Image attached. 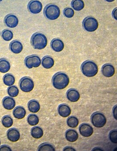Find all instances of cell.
Wrapping results in <instances>:
<instances>
[{
  "instance_id": "1",
  "label": "cell",
  "mask_w": 117,
  "mask_h": 151,
  "mask_svg": "<svg viewBox=\"0 0 117 151\" xmlns=\"http://www.w3.org/2000/svg\"><path fill=\"white\" fill-rule=\"evenodd\" d=\"M69 81L68 75L63 72L56 73L52 78L53 86L56 89L59 90L65 88L69 85Z\"/></svg>"
},
{
  "instance_id": "34",
  "label": "cell",
  "mask_w": 117,
  "mask_h": 151,
  "mask_svg": "<svg viewBox=\"0 0 117 151\" xmlns=\"http://www.w3.org/2000/svg\"><path fill=\"white\" fill-rule=\"evenodd\" d=\"M63 14L65 17L68 18H71L75 14V12L73 9L71 8H66L64 10Z\"/></svg>"
},
{
  "instance_id": "16",
  "label": "cell",
  "mask_w": 117,
  "mask_h": 151,
  "mask_svg": "<svg viewBox=\"0 0 117 151\" xmlns=\"http://www.w3.org/2000/svg\"><path fill=\"white\" fill-rule=\"evenodd\" d=\"M2 104L4 109L7 110H12L15 107L16 102L12 97L7 96L4 98Z\"/></svg>"
},
{
  "instance_id": "19",
  "label": "cell",
  "mask_w": 117,
  "mask_h": 151,
  "mask_svg": "<svg viewBox=\"0 0 117 151\" xmlns=\"http://www.w3.org/2000/svg\"><path fill=\"white\" fill-rule=\"evenodd\" d=\"M66 140L70 142H74L78 140L79 134L76 130L69 129L65 133Z\"/></svg>"
},
{
  "instance_id": "29",
  "label": "cell",
  "mask_w": 117,
  "mask_h": 151,
  "mask_svg": "<svg viewBox=\"0 0 117 151\" xmlns=\"http://www.w3.org/2000/svg\"><path fill=\"white\" fill-rule=\"evenodd\" d=\"M1 37L5 41H10L13 38V32L9 29H5L2 32Z\"/></svg>"
},
{
  "instance_id": "27",
  "label": "cell",
  "mask_w": 117,
  "mask_h": 151,
  "mask_svg": "<svg viewBox=\"0 0 117 151\" xmlns=\"http://www.w3.org/2000/svg\"><path fill=\"white\" fill-rule=\"evenodd\" d=\"M1 123L4 127L6 128H9L13 125V119L10 116L5 115L2 118Z\"/></svg>"
},
{
  "instance_id": "7",
  "label": "cell",
  "mask_w": 117,
  "mask_h": 151,
  "mask_svg": "<svg viewBox=\"0 0 117 151\" xmlns=\"http://www.w3.org/2000/svg\"><path fill=\"white\" fill-rule=\"evenodd\" d=\"M20 88L22 91L25 93H30L33 90L34 83L33 80L29 77H24L20 80Z\"/></svg>"
},
{
  "instance_id": "2",
  "label": "cell",
  "mask_w": 117,
  "mask_h": 151,
  "mask_svg": "<svg viewBox=\"0 0 117 151\" xmlns=\"http://www.w3.org/2000/svg\"><path fill=\"white\" fill-rule=\"evenodd\" d=\"M30 42L32 46L35 49H43L48 44V39L46 36L39 32H36L32 35Z\"/></svg>"
},
{
  "instance_id": "8",
  "label": "cell",
  "mask_w": 117,
  "mask_h": 151,
  "mask_svg": "<svg viewBox=\"0 0 117 151\" xmlns=\"http://www.w3.org/2000/svg\"><path fill=\"white\" fill-rule=\"evenodd\" d=\"M24 63L27 68L31 69L40 66L41 64V60L38 55H32L26 57Z\"/></svg>"
},
{
  "instance_id": "38",
  "label": "cell",
  "mask_w": 117,
  "mask_h": 151,
  "mask_svg": "<svg viewBox=\"0 0 117 151\" xmlns=\"http://www.w3.org/2000/svg\"><path fill=\"white\" fill-rule=\"evenodd\" d=\"M117 8H116L115 9H114V10L113 11V12H112V16H113V18L115 19L116 20H117Z\"/></svg>"
},
{
  "instance_id": "36",
  "label": "cell",
  "mask_w": 117,
  "mask_h": 151,
  "mask_svg": "<svg viewBox=\"0 0 117 151\" xmlns=\"http://www.w3.org/2000/svg\"><path fill=\"white\" fill-rule=\"evenodd\" d=\"M113 115L115 119L117 120V105L113 107Z\"/></svg>"
},
{
  "instance_id": "9",
  "label": "cell",
  "mask_w": 117,
  "mask_h": 151,
  "mask_svg": "<svg viewBox=\"0 0 117 151\" xmlns=\"http://www.w3.org/2000/svg\"><path fill=\"white\" fill-rule=\"evenodd\" d=\"M28 9L32 14H38L42 10V4L38 0H32L28 4Z\"/></svg>"
},
{
  "instance_id": "5",
  "label": "cell",
  "mask_w": 117,
  "mask_h": 151,
  "mask_svg": "<svg viewBox=\"0 0 117 151\" xmlns=\"http://www.w3.org/2000/svg\"><path fill=\"white\" fill-rule=\"evenodd\" d=\"M91 122L93 126L97 128H101L106 124L107 119L104 114L100 112H96L92 115Z\"/></svg>"
},
{
  "instance_id": "43",
  "label": "cell",
  "mask_w": 117,
  "mask_h": 151,
  "mask_svg": "<svg viewBox=\"0 0 117 151\" xmlns=\"http://www.w3.org/2000/svg\"><path fill=\"white\" fill-rule=\"evenodd\" d=\"M0 36H1V31H0Z\"/></svg>"
},
{
  "instance_id": "3",
  "label": "cell",
  "mask_w": 117,
  "mask_h": 151,
  "mask_svg": "<svg viewBox=\"0 0 117 151\" xmlns=\"http://www.w3.org/2000/svg\"><path fill=\"white\" fill-rule=\"evenodd\" d=\"M81 70L82 74L87 77H92L98 74V68L97 64L90 60H87L82 64Z\"/></svg>"
},
{
  "instance_id": "4",
  "label": "cell",
  "mask_w": 117,
  "mask_h": 151,
  "mask_svg": "<svg viewBox=\"0 0 117 151\" xmlns=\"http://www.w3.org/2000/svg\"><path fill=\"white\" fill-rule=\"evenodd\" d=\"M43 13L46 18L51 20L57 19L60 16L61 11L57 5L49 4L45 7Z\"/></svg>"
},
{
  "instance_id": "41",
  "label": "cell",
  "mask_w": 117,
  "mask_h": 151,
  "mask_svg": "<svg viewBox=\"0 0 117 151\" xmlns=\"http://www.w3.org/2000/svg\"><path fill=\"white\" fill-rule=\"evenodd\" d=\"M1 1H2V0H0V2H1Z\"/></svg>"
},
{
  "instance_id": "37",
  "label": "cell",
  "mask_w": 117,
  "mask_h": 151,
  "mask_svg": "<svg viewBox=\"0 0 117 151\" xmlns=\"http://www.w3.org/2000/svg\"><path fill=\"white\" fill-rule=\"evenodd\" d=\"M63 151H76V150L71 146H67L63 149Z\"/></svg>"
},
{
  "instance_id": "42",
  "label": "cell",
  "mask_w": 117,
  "mask_h": 151,
  "mask_svg": "<svg viewBox=\"0 0 117 151\" xmlns=\"http://www.w3.org/2000/svg\"><path fill=\"white\" fill-rule=\"evenodd\" d=\"M1 141H0V145H1Z\"/></svg>"
},
{
  "instance_id": "31",
  "label": "cell",
  "mask_w": 117,
  "mask_h": 151,
  "mask_svg": "<svg viewBox=\"0 0 117 151\" xmlns=\"http://www.w3.org/2000/svg\"><path fill=\"white\" fill-rule=\"evenodd\" d=\"M8 95L12 97H15L19 94V89L15 86H12L9 87L7 89Z\"/></svg>"
},
{
  "instance_id": "24",
  "label": "cell",
  "mask_w": 117,
  "mask_h": 151,
  "mask_svg": "<svg viewBox=\"0 0 117 151\" xmlns=\"http://www.w3.org/2000/svg\"><path fill=\"white\" fill-rule=\"evenodd\" d=\"M31 134L35 139H40L43 135V131L42 128L39 126L32 127L31 130Z\"/></svg>"
},
{
  "instance_id": "26",
  "label": "cell",
  "mask_w": 117,
  "mask_h": 151,
  "mask_svg": "<svg viewBox=\"0 0 117 151\" xmlns=\"http://www.w3.org/2000/svg\"><path fill=\"white\" fill-rule=\"evenodd\" d=\"M71 4L72 7L77 11L83 9L85 6V4L82 0H72Z\"/></svg>"
},
{
  "instance_id": "40",
  "label": "cell",
  "mask_w": 117,
  "mask_h": 151,
  "mask_svg": "<svg viewBox=\"0 0 117 151\" xmlns=\"http://www.w3.org/2000/svg\"><path fill=\"white\" fill-rule=\"evenodd\" d=\"M106 1L108 2H111L114 1L115 0H105Z\"/></svg>"
},
{
  "instance_id": "33",
  "label": "cell",
  "mask_w": 117,
  "mask_h": 151,
  "mask_svg": "<svg viewBox=\"0 0 117 151\" xmlns=\"http://www.w3.org/2000/svg\"><path fill=\"white\" fill-rule=\"evenodd\" d=\"M109 138L113 143H117V131L116 129L111 130L109 134Z\"/></svg>"
},
{
  "instance_id": "13",
  "label": "cell",
  "mask_w": 117,
  "mask_h": 151,
  "mask_svg": "<svg viewBox=\"0 0 117 151\" xmlns=\"http://www.w3.org/2000/svg\"><path fill=\"white\" fill-rule=\"evenodd\" d=\"M101 73L104 76L107 78L111 77L115 74V67L110 64H106L101 68Z\"/></svg>"
},
{
  "instance_id": "30",
  "label": "cell",
  "mask_w": 117,
  "mask_h": 151,
  "mask_svg": "<svg viewBox=\"0 0 117 151\" xmlns=\"http://www.w3.org/2000/svg\"><path fill=\"white\" fill-rule=\"evenodd\" d=\"M67 124L69 127L76 128L79 125V119L75 116H70L67 119Z\"/></svg>"
},
{
  "instance_id": "35",
  "label": "cell",
  "mask_w": 117,
  "mask_h": 151,
  "mask_svg": "<svg viewBox=\"0 0 117 151\" xmlns=\"http://www.w3.org/2000/svg\"><path fill=\"white\" fill-rule=\"evenodd\" d=\"M11 148L8 145H1L0 147V151H12Z\"/></svg>"
},
{
  "instance_id": "11",
  "label": "cell",
  "mask_w": 117,
  "mask_h": 151,
  "mask_svg": "<svg viewBox=\"0 0 117 151\" xmlns=\"http://www.w3.org/2000/svg\"><path fill=\"white\" fill-rule=\"evenodd\" d=\"M4 22L6 26L10 28H15L19 24V19L17 16L12 14H9L5 16Z\"/></svg>"
},
{
  "instance_id": "32",
  "label": "cell",
  "mask_w": 117,
  "mask_h": 151,
  "mask_svg": "<svg viewBox=\"0 0 117 151\" xmlns=\"http://www.w3.org/2000/svg\"><path fill=\"white\" fill-rule=\"evenodd\" d=\"M38 151H55V149L51 144L44 143L39 146Z\"/></svg>"
},
{
  "instance_id": "28",
  "label": "cell",
  "mask_w": 117,
  "mask_h": 151,
  "mask_svg": "<svg viewBox=\"0 0 117 151\" xmlns=\"http://www.w3.org/2000/svg\"><path fill=\"white\" fill-rule=\"evenodd\" d=\"M27 121L29 124L32 126H34L38 124L39 118L37 115L30 114L27 117Z\"/></svg>"
},
{
  "instance_id": "25",
  "label": "cell",
  "mask_w": 117,
  "mask_h": 151,
  "mask_svg": "<svg viewBox=\"0 0 117 151\" xmlns=\"http://www.w3.org/2000/svg\"><path fill=\"white\" fill-rule=\"evenodd\" d=\"M3 81L6 86H13L15 83V79L14 76L10 73H8L4 75L3 78Z\"/></svg>"
},
{
  "instance_id": "14",
  "label": "cell",
  "mask_w": 117,
  "mask_h": 151,
  "mask_svg": "<svg viewBox=\"0 0 117 151\" xmlns=\"http://www.w3.org/2000/svg\"><path fill=\"white\" fill-rule=\"evenodd\" d=\"M67 99L72 103L77 102L80 97L79 93L75 88H70L67 91L66 94Z\"/></svg>"
},
{
  "instance_id": "17",
  "label": "cell",
  "mask_w": 117,
  "mask_h": 151,
  "mask_svg": "<svg viewBox=\"0 0 117 151\" xmlns=\"http://www.w3.org/2000/svg\"><path fill=\"white\" fill-rule=\"evenodd\" d=\"M10 50L15 54L20 53L23 50V45L21 42L18 40L12 41L9 45Z\"/></svg>"
},
{
  "instance_id": "20",
  "label": "cell",
  "mask_w": 117,
  "mask_h": 151,
  "mask_svg": "<svg viewBox=\"0 0 117 151\" xmlns=\"http://www.w3.org/2000/svg\"><path fill=\"white\" fill-rule=\"evenodd\" d=\"M26 110L22 106H18L14 109L13 115L14 118L18 120L23 119L26 116Z\"/></svg>"
},
{
  "instance_id": "21",
  "label": "cell",
  "mask_w": 117,
  "mask_h": 151,
  "mask_svg": "<svg viewBox=\"0 0 117 151\" xmlns=\"http://www.w3.org/2000/svg\"><path fill=\"white\" fill-rule=\"evenodd\" d=\"M27 106L30 112L32 113H38L40 109V103L38 101L35 99L30 100L28 102Z\"/></svg>"
},
{
  "instance_id": "6",
  "label": "cell",
  "mask_w": 117,
  "mask_h": 151,
  "mask_svg": "<svg viewBox=\"0 0 117 151\" xmlns=\"http://www.w3.org/2000/svg\"><path fill=\"white\" fill-rule=\"evenodd\" d=\"M82 27L85 30L89 32L95 31L98 27V22L95 18L91 16L86 17L82 22Z\"/></svg>"
},
{
  "instance_id": "23",
  "label": "cell",
  "mask_w": 117,
  "mask_h": 151,
  "mask_svg": "<svg viewBox=\"0 0 117 151\" xmlns=\"http://www.w3.org/2000/svg\"><path fill=\"white\" fill-rule=\"evenodd\" d=\"M10 68V63L8 60L4 58L0 59V72L7 73Z\"/></svg>"
},
{
  "instance_id": "18",
  "label": "cell",
  "mask_w": 117,
  "mask_h": 151,
  "mask_svg": "<svg viewBox=\"0 0 117 151\" xmlns=\"http://www.w3.org/2000/svg\"><path fill=\"white\" fill-rule=\"evenodd\" d=\"M58 111L59 114L63 117H67L69 116L72 111L69 106L65 104H61L59 105Z\"/></svg>"
},
{
  "instance_id": "12",
  "label": "cell",
  "mask_w": 117,
  "mask_h": 151,
  "mask_svg": "<svg viewBox=\"0 0 117 151\" xmlns=\"http://www.w3.org/2000/svg\"><path fill=\"white\" fill-rule=\"evenodd\" d=\"M8 139L12 142H16L19 141L20 137V133L17 128H12L7 132Z\"/></svg>"
},
{
  "instance_id": "15",
  "label": "cell",
  "mask_w": 117,
  "mask_h": 151,
  "mask_svg": "<svg viewBox=\"0 0 117 151\" xmlns=\"http://www.w3.org/2000/svg\"><path fill=\"white\" fill-rule=\"evenodd\" d=\"M51 47L53 50L56 52H60L64 49L65 45L64 42L60 39L52 40L51 42Z\"/></svg>"
},
{
  "instance_id": "39",
  "label": "cell",
  "mask_w": 117,
  "mask_h": 151,
  "mask_svg": "<svg viewBox=\"0 0 117 151\" xmlns=\"http://www.w3.org/2000/svg\"><path fill=\"white\" fill-rule=\"evenodd\" d=\"M92 150L93 151H99V150H101V149H100V148H98V147H97V148H94V149Z\"/></svg>"
},
{
  "instance_id": "10",
  "label": "cell",
  "mask_w": 117,
  "mask_h": 151,
  "mask_svg": "<svg viewBox=\"0 0 117 151\" xmlns=\"http://www.w3.org/2000/svg\"><path fill=\"white\" fill-rule=\"evenodd\" d=\"M79 132L83 137H89L93 133V128L89 124H82L79 127Z\"/></svg>"
},
{
  "instance_id": "22",
  "label": "cell",
  "mask_w": 117,
  "mask_h": 151,
  "mask_svg": "<svg viewBox=\"0 0 117 151\" xmlns=\"http://www.w3.org/2000/svg\"><path fill=\"white\" fill-rule=\"evenodd\" d=\"M41 64L44 68L50 69L54 65V60L52 57L46 56L43 57L42 59Z\"/></svg>"
}]
</instances>
